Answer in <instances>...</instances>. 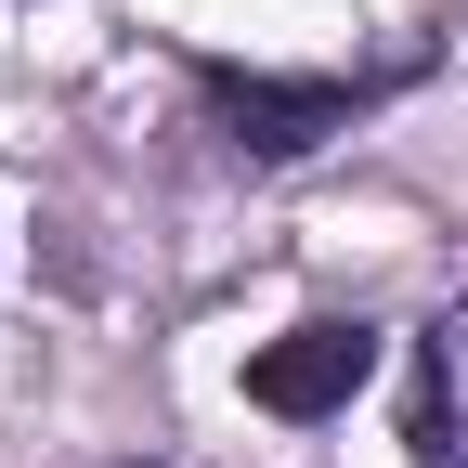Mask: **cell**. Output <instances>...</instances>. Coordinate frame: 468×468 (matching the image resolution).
Listing matches in <instances>:
<instances>
[{
	"instance_id": "cell-1",
	"label": "cell",
	"mask_w": 468,
	"mask_h": 468,
	"mask_svg": "<svg viewBox=\"0 0 468 468\" xmlns=\"http://www.w3.org/2000/svg\"><path fill=\"white\" fill-rule=\"evenodd\" d=\"M390 79H403V66H390ZM390 79H261V66H196V91H208V117H221L234 156H313V144L351 131Z\"/></svg>"
},
{
	"instance_id": "cell-4",
	"label": "cell",
	"mask_w": 468,
	"mask_h": 468,
	"mask_svg": "<svg viewBox=\"0 0 468 468\" xmlns=\"http://www.w3.org/2000/svg\"><path fill=\"white\" fill-rule=\"evenodd\" d=\"M131 468H144V455H131Z\"/></svg>"
},
{
	"instance_id": "cell-3",
	"label": "cell",
	"mask_w": 468,
	"mask_h": 468,
	"mask_svg": "<svg viewBox=\"0 0 468 468\" xmlns=\"http://www.w3.org/2000/svg\"><path fill=\"white\" fill-rule=\"evenodd\" d=\"M403 442L417 468H468V300L417 325V390H403Z\"/></svg>"
},
{
	"instance_id": "cell-2",
	"label": "cell",
	"mask_w": 468,
	"mask_h": 468,
	"mask_svg": "<svg viewBox=\"0 0 468 468\" xmlns=\"http://www.w3.org/2000/svg\"><path fill=\"white\" fill-rule=\"evenodd\" d=\"M365 378H378V325H351V313H313V325H286L273 351H248V403L286 417V430L338 417Z\"/></svg>"
}]
</instances>
